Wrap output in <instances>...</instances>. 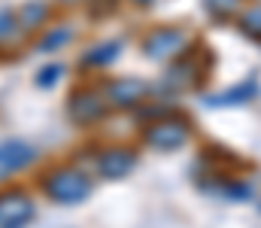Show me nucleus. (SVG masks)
Listing matches in <instances>:
<instances>
[{"label": "nucleus", "mask_w": 261, "mask_h": 228, "mask_svg": "<svg viewBox=\"0 0 261 228\" xmlns=\"http://www.w3.org/2000/svg\"><path fill=\"white\" fill-rule=\"evenodd\" d=\"M46 192L55 198V201H64V204H73V201H82L88 192H91V183L79 173V170H58L46 180Z\"/></svg>", "instance_id": "obj_1"}, {"label": "nucleus", "mask_w": 261, "mask_h": 228, "mask_svg": "<svg viewBox=\"0 0 261 228\" xmlns=\"http://www.w3.org/2000/svg\"><path fill=\"white\" fill-rule=\"evenodd\" d=\"M186 137H189V128H186L182 122H176V119L155 122V125L149 128V134H146V140H149L152 146H158V149H176V146L186 143Z\"/></svg>", "instance_id": "obj_2"}, {"label": "nucleus", "mask_w": 261, "mask_h": 228, "mask_svg": "<svg viewBox=\"0 0 261 228\" xmlns=\"http://www.w3.org/2000/svg\"><path fill=\"white\" fill-rule=\"evenodd\" d=\"M34 213L24 195H0V228H21Z\"/></svg>", "instance_id": "obj_3"}, {"label": "nucleus", "mask_w": 261, "mask_h": 228, "mask_svg": "<svg viewBox=\"0 0 261 228\" xmlns=\"http://www.w3.org/2000/svg\"><path fill=\"white\" fill-rule=\"evenodd\" d=\"M186 46V34L182 31H158L149 37L146 43V55L149 58H170V55H179Z\"/></svg>", "instance_id": "obj_4"}, {"label": "nucleus", "mask_w": 261, "mask_h": 228, "mask_svg": "<svg viewBox=\"0 0 261 228\" xmlns=\"http://www.w3.org/2000/svg\"><path fill=\"white\" fill-rule=\"evenodd\" d=\"M37 149L28 146V143H3L0 146V167L3 170H15V167H24L28 161H34Z\"/></svg>", "instance_id": "obj_5"}, {"label": "nucleus", "mask_w": 261, "mask_h": 228, "mask_svg": "<svg viewBox=\"0 0 261 228\" xmlns=\"http://www.w3.org/2000/svg\"><path fill=\"white\" fill-rule=\"evenodd\" d=\"M143 91H146L143 82H137V79L134 82L130 79H119V82L110 85V100L119 104V107H130V104H137L143 97Z\"/></svg>", "instance_id": "obj_6"}, {"label": "nucleus", "mask_w": 261, "mask_h": 228, "mask_svg": "<svg viewBox=\"0 0 261 228\" xmlns=\"http://www.w3.org/2000/svg\"><path fill=\"white\" fill-rule=\"evenodd\" d=\"M130 167H134V155H128L122 149H113L107 155H100V170L107 176H125Z\"/></svg>", "instance_id": "obj_7"}, {"label": "nucleus", "mask_w": 261, "mask_h": 228, "mask_svg": "<svg viewBox=\"0 0 261 228\" xmlns=\"http://www.w3.org/2000/svg\"><path fill=\"white\" fill-rule=\"evenodd\" d=\"M100 113H103V100H100V97H94V94H82V97L73 104V116H76V119H82V122L97 119Z\"/></svg>", "instance_id": "obj_8"}, {"label": "nucleus", "mask_w": 261, "mask_h": 228, "mask_svg": "<svg viewBox=\"0 0 261 228\" xmlns=\"http://www.w3.org/2000/svg\"><path fill=\"white\" fill-rule=\"evenodd\" d=\"M237 6H240V0H206V9H210L213 15H219V18L234 15V12H237Z\"/></svg>", "instance_id": "obj_9"}, {"label": "nucleus", "mask_w": 261, "mask_h": 228, "mask_svg": "<svg viewBox=\"0 0 261 228\" xmlns=\"http://www.w3.org/2000/svg\"><path fill=\"white\" fill-rule=\"evenodd\" d=\"M67 40H70V31H52V34L43 40V46H40V49H43V52H55L58 46H64Z\"/></svg>", "instance_id": "obj_10"}, {"label": "nucleus", "mask_w": 261, "mask_h": 228, "mask_svg": "<svg viewBox=\"0 0 261 228\" xmlns=\"http://www.w3.org/2000/svg\"><path fill=\"white\" fill-rule=\"evenodd\" d=\"M246 34H252V37H258L261 40V12L246 15Z\"/></svg>", "instance_id": "obj_11"}, {"label": "nucleus", "mask_w": 261, "mask_h": 228, "mask_svg": "<svg viewBox=\"0 0 261 228\" xmlns=\"http://www.w3.org/2000/svg\"><path fill=\"white\" fill-rule=\"evenodd\" d=\"M43 15H46V6H37V9H34V6H28V9H24V24H31V18H34V21H40Z\"/></svg>", "instance_id": "obj_12"}, {"label": "nucleus", "mask_w": 261, "mask_h": 228, "mask_svg": "<svg viewBox=\"0 0 261 228\" xmlns=\"http://www.w3.org/2000/svg\"><path fill=\"white\" fill-rule=\"evenodd\" d=\"M58 76H61V67H46V70H43V76H40V85H52Z\"/></svg>", "instance_id": "obj_13"}, {"label": "nucleus", "mask_w": 261, "mask_h": 228, "mask_svg": "<svg viewBox=\"0 0 261 228\" xmlns=\"http://www.w3.org/2000/svg\"><path fill=\"white\" fill-rule=\"evenodd\" d=\"M12 31V15L9 12H0V37H6Z\"/></svg>", "instance_id": "obj_14"}]
</instances>
